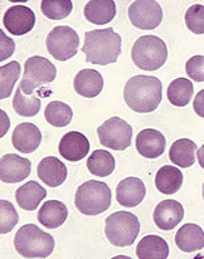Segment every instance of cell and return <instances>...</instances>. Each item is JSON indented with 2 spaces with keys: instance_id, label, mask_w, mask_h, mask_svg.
Returning <instances> with one entry per match:
<instances>
[{
  "instance_id": "obj_1",
  "label": "cell",
  "mask_w": 204,
  "mask_h": 259,
  "mask_svg": "<svg viewBox=\"0 0 204 259\" xmlns=\"http://www.w3.org/2000/svg\"><path fill=\"white\" fill-rule=\"evenodd\" d=\"M124 100L129 108L138 113H150L162 100L161 81L153 76H139L129 79L124 90Z\"/></svg>"
},
{
  "instance_id": "obj_2",
  "label": "cell",
  "mask_w": 204,
  "mask_h": 259,
  "mask_svg": "<svg viewBox=\"0 0 204 259\" xmlns=\"http://www.w3.org/2000/svg\"><path fill=\"white\" fill-rule=\"evenodd\" d=\"M121 37L112 28L96 29L85 33L82 52L86 54V62L92 64L115 63L121 54Z\"/></svg>"
},
{
  "instance_id": "obj_3",
  "label": "cell",
  "mask_w": 204,
  "mask_h": 259,
  "mask_svg": "<svg viewBox=\"0 0 204 259\" xmlns=\"http://www.w3.org/2000/svg\"><path fill=\"white\" fill-rule=\"evenodd\" d=\"M15 250L24 258H47L54 250V239L34 224H25L14 237Z\"/></svg>"
},
{
  "instance_id": "obj_4",
  "label": "cell",
  "mask_w": 204,
  "mask_h": 259,
  "mask_svg": "<svg viewBox=\"0 0 204 259\" xmlns=\"http://www.w3.org/2000/svg\"><path fill=\"white\" fill-rule=\"evenodd\" d=\"M111 199L112 194L107 184L103 181L89 180L77 189L74 205L79 213L94 217L110 208Z\"/></svg>"
},
{
  "instance_id": "obj_5",
  "label": "cell",
  "mask_w": 204,
  "mask_h": 259,
  "mask_svg": "<svg viewBox=\"0 0 204 259\" xmlns=\"http://www.w3.org/2000/svg\"><path fill=\"white\" fill-rule=\"evenodd\" d=\"M131 59L139 69L156 71L168 59L167 44L156 35H144L134 43Z\"/></svg>"
},
{
  "instance_id": "obj_6",
  "label": "cell",
  "mask_w": 204,
  "mask_h": 259,
  "mask_svg": "<svg viewBox=\"0 0 204 259\" xmlns=\"http://www.w3.org/2000/svg\"><path fill=\"white\" fill-rule=\"evenodd\" d=\"M140 233L139 219L129 211H116L106 218L105 234L115 247H130Z\"/></svg>"
},
{
  "instance_id": "obj_7",
  "label": "cell",
  "mask_w": 204,
  "mask_h": 259,
  "mask_svg": "<svg viewBox=\"0 0 204 259\" xmlns=\"http://www.w3.org/2000/svg\"><path fill=\"white\" fill-rule=\"evenodd\" d=\"M57 68L51 61L40 56L30 57L24 63V74L19 87L23 93L32 95L34 90L56 79Z\"/></svg>"
},
{
  "instance_id": "obj_8",
  "label": "cell",
  "mask_w": 204,
  "mask_h": 259,
  "mask_svg": "<svg viewBox=\"0 0 204 259\" xmlns=\"http://www.w3.org/2000/svg\"><path fill=\"white\" fill-rule=\"evenodd\" d=\"M48 53L54 59L64 62L76 56L79 46V37L76 30L67 25H59L52 29L46 40Z\"/></svg>"
},
{
  "instance_id": "obj_9",
  "label": "cell",
  "mask_w": 204,
  "mask_h": 259,
  "mask_svg": "<svg viewBox=\"0 0 204 259\" xmlns=\"http://www.w3.org/2000/svg\"><path fill=\"white\" fill-rule=\"evenodd\" d=\"M97 136L102 146L116 151H124L131 145L133 127L123 118L112 117L97 128Z\"/></svg>"
},
{
  "instance_id": "obj_10",
  "label": "cell",
  "mask_w": 204,
  "mask_h": 259,
  "mask_svg": "<svg viewBox=\"0 0 204 259\" xmlns=\"http://www.w3.org/2000/svg\"><path fill=\"white\" fill-rule=\"evenodd\" d=\"M131 24L141 30H153L162 20V10L155 0H136L129 7Z\"/></svg>"
},
{
  "instance_id": "obj_11",
  "label": "cell",
  "mask_w": 204,
  "mask_h": 259,
  "mask_svg": "<svg viewBox=\"0 0 204 259\" xmlns=\"http://www.w3.org/2000/svg\"><path fill=\"white\" fill-rule=\"evenodd\" d=\"M3 24L10 34L24 35L34 28V12L24 5H14L4 13Z\"/></svg>"
},
{
  "instance_id": "obj_12",
  "label": "cell",
  "mask_w": 204,
  "mask_h": 259,
  "mask_svg": "<svg viewBox=\"0 0 204 259\" xmlns=\"http://www.w3.org/2000/svg\"><path fill=\"white\" fill-rule=\"evenodd\" d=\"M32 162L15 154H7L0 160V180L5 184H15L30 175Z\"/></svg>"
},
{
  "instance_id": "obj_13",
  "label": "cell",
  "mask_w": 204,
  "mask_h": 259,
  "mask_svg": "<svg viewBox=\"0 0 204 259\" xmlns=\"http://www.w3.org/2000/svg\"><path fill=\"white\" fill-rule=\"evenodd\" d=\"M184 218V208L182 204L173 199L162 200L155 206L153 219L155 225L160 230H172L179 224Z\"/></svg>"
},
{
  "instance_id": "obj_14",
  "label": "cell",
  "mask_w": 204,
  "mask_h": 259,
  "mask_svg": "<svg viewBox=\"0 0 204 259\" xmlns=\"http://www.w3.org/2000/svg\"><path fill=\"white\" fill-rule=\"evenodd\" d=\"M58 151L59 155L68 161L76 162L84 160L90 151L89 139L81 132H67L59 141Z\"/></svg>"
},
{
  "instance_id": "obj_15",
  "label": "cell",
  "mask_w": 204,
  "mask_h": 259,
  "mask_svg": "<svg viewBox=\"0 0 204 259\" xmlns=\"http://www.w3.org/2000/svg\"><path fill=\"white\" fill-rule=\"evenodd\" d=\"M135 146L139 154L145 159H157L164 154L167 140L157 130L146 128L138 134Z\"/></svg>"
},
{
  "instance_id": "obj_16",
  "label": "cell",
  "mask_w": 204,
  "mask_h": 259,
  "mask_svg": "<svg viewBox=\"0 0 204 259\" xmlns=\"http://www.w3.org/2000/svg\"><path fill=\"white\" fill-rule=\"evenodd\" d=\"M146 188L143 180L138 178H126L116 188V200L125 208H135L143 203Z\"/></svg>"
},
{
  "instance_id": "obj_17",
  "label": "cell",
  "mask_w": 204,
  "mask_h": 259,
  "mask_svg": "<svg viewBox=\"0 0 204 259\" xmlns=\"http://www.w3.org/2000/svg\"><path fill=\"white\" fill-rule=\"evenodd\" d=\"M12 142L14 149L19 152L32 154L39 147L40 142H42V134L34 123H20L14 128Z\"/></svg>"
},
{
  "instance_id": "obj_18",
  "label": "cell",
  "mask_w": 204,
  "mask_h": 259,
  "mask_svg": "<svg viewBox=\"0 0 204 259\" xmlns=\"http://www.w3.org/2000/svg\"><path fill=\"white\" fill-rule=\"evenodd\" d=\"M37 175L50 188L62 185L67 179V167L54 156L45 157L37 166Z\"/></svg>"
},
{
  "instance_id": "obj_19",
  "label": "cell",
  "mask_w": 204,
  "mask_h": 259,
  "mask_svg": "<svg viewBox=\"0 0 204 259\" xmlns=\"http://www.w3.org/2000/svg\"><path fill=\"white\" fill-rule=\"evenodd\" d=\"M73 87L77 95L85 98H94L102 92L103 78L96 69H81L74 77Z\"/></svg>"
},
{
  "instance_id": "obj_20",
  "label": "cell",
  "mask_w": 204,
  "mask_h": 259,
  "mask_svg": "<svg viewBox=\"0 0 204 259\" xmlns=\"http://www.w3.org/2000/svg\"><path fill=\"white\" fill-rule=\"evenodd\" d=\"M175 244L182 252L193 253L204 248V232L193 223L183 225L175 234Z\"/></svg>"
},
{
  "instance_id": "obj_21",
  "label": "cell",
  "mask_w": 204,
  "mask_h": 259,
  "mask_svg": "<svg viewBox=\"0 0 204 259\" xmlns=\"http://www.w3.org/2000/svg\"><path fill=\"white\" fill-rule=\"evenodd\" d=\"M47 196V191L37 181H28L15 191V200L18 205L27 211L35 210L42 200Z\"/></svg>"
},
{
  "instance_id": "obj_22",
  "label": "cell",
  "mask_w": 204,
  "mask_h": 259,
  "mask_svg": "<svg viewBox=\"0 0 204 259\" xmlns=\"http://www.w3.org/2000/svg\"><path fill=\"white\" fill-rule=\"evenodd\" d=\"M37 218L43 227L56 229L64 224L68 218V209L62 201L48 200L39 209Z\"/></svg>"
},
{
  "instance_id": "obj_23",
  "label": "cell",
  "mask_w": 204,
  "mask_h": 259,
  "mask_svg": "<svg viewBox=\"0 0 204 259\" xmlns=\"http://www.w3.org/2000/svg\"><path fill=\"white\" fill-rule=\"evenodd\" d=\"M84 14L92 24H107L115 18L116 4L113 0H90L85 7Z\"/></svg>"
},
{
  "instance_id": "obj_24",
  "label": "cell",
  "mask_w": 204,
  "mask_h": 259,
  "mask_svg": "<svg viewBox=\"0 0 204 259\" xmlns=\"http://www.w3.org/2000/svg\"><path fill=\"white\" fill-rule=\"evenodd\" d=\"M183 174L178 167L165 165L157 170L155 175V186L157 190L165 195H172L180 190L183 185Z\"/></svg>"
},
{
  "instance_id": "obj_25",
  "label": "cell",
  "mask_w": 204,
  "mask_h": 259,
  "mask_svg": "<svg viewBox=\"0 0 204 259\" xmlns=\"http://www.w3.org/2000/svg\"><path fill=\"white\" fill-rule=\"evenodd\" d=\"M197 144L189 139L177 140L169 150V160L177 166L187 169L194 165Z\"/></svg>"
},
{
  "instance_id": "obj_26",
  "label": "cell",
  "mask_w": 204,
  "mask_h": 259,
  "mask_svg": "<svg viewBox=\"0 0 204 259\" xmlns=\"http://www.w3.org/2000/svg\"><path fill=\"white\" fill-rule=\"evenodd\" d=\"M139 259H167L169 257V245L157 235H146L136 247Z\"/></svg>"
},
{
  "instance_id": "obj_27",
  "label": "cell",
  "mask_w": 204,
  "mask_h": 259,
  "mask_svg": "<svg viewBox=\"0 0 204 259\" xmlns=\"http://www.w3.org/2000/svg\"><path fill=\"white\" fill-rule=\"evenodd\" d=\"M193 95H194L193 83L189 79H185L183 77L174 79L167 90L168 100L173 106H177V107L187 106L192 101Z\"/></svg>"
},
{
  "instance_id": "obj_28",
  "label": "cell",
  "mask_w": 204,
  "mask_h": 259,
  "mask_svg": "<svg viewBox=\"0 0 204 259\" xmlns=\"http://www.w3.org/2000/svg\"><path fill=\"white\" fill-rule=\"evenodd\" d=\"M116 162L107 150H95L87 159V169L95 176L105 178L115 170Z\"/></svg>"
},
{
  "instance_id": "obj_29",
  "label": "cell",
  "mask_w": 204,
  "mask_h": 259,
  "mask_svg": "<svg viewBox=\"0 0 204 259\" xmlns=\"http://www.w3.org/2000/svg\"><path fill=\"white\" fill-rule=\"evenodd\" d=\"M73 117L71 107L61 101H52L45 110V118L54 127H66Z\"/></svg>"
},
{
  "instance_id": "obj_30",
  "label": "cell",
  "mask_w": 204,
  "mask_h": 259,
  "mask_svg": "<svg viewBox=\"0 0 204 259\" xmlns=\"http://www.w3.org/2000/svg\"><path fill=\"white\" fill-rule=\"evenodd\" d=\"M40 106H42V102L39 98L35 96L28 97L25 93H23L22 88H17V92L13 98V108L18 115L23 117H33L39 112Z\"/></svg>"
},
{
  "instance_id": "obj_31",
  "label": "cell",
  "mask_w": 204,
  "mask_h": 259,
  "mask_svg": "<svg viewBox=\"0 0 204 259\" xmlns=\"http://www.w3.org/2000/svg\"><path fill=\"white\" fill-rule=\"evenodd\" d=\"M20 71H22V67L15 61L0 67V97L2 100L12 95L14 84L19 79Z\"/></svg>"
},
{
  "instance_id": "obj_32",
  "label": "cell",
  "mask_w": 204,
  "mask_h": 259,
  "mask_svg": "<svg viewBox=\"0 0 204 259\" xmlns=\"http://www.w3.org/2000/svg\"><path fill=\"white\" fill-rule=\"evenodd\" d=\"M71 0H43L40 3V10L51 20H62L68 17L72 12Z\"/></svg>"
},
{
  "instance_id": "obj_33",
  "label": "cell",
  "mask_w": 204,
  "mask_h": 259,
  "mask_svg": "<svg viewBox=\"0 0 204 259\" xmlns=\"http://www.w3.org/2000/svg\"><path fill=\"white\" fill-rule=\"evenodd\" d=\"M19 222V215L15 210L14 205L8 200H0V233L7 234Z\"/></svg>"
},
{
  "instance_id": "obj_34",
  "label": "cell",
  "mask_w": 204,
  "mask_h": 259,
  "mask_svg": "<svg viewBox=\"0 0 204 259\" xmlns=\"http://www.w3.org/2000/svg\"><path fill=\"white\" fill-rule=\"evenodd\" d=\"M185 25L194 34H204V7L194 4L185 12Z\"/></svg>"
},
{
  "instance_id": "obj_35",
  "label": "cell",
  "mask_w": 204,
  "mask_h": 259,
  "mask_svg": "<svg viewBox=\"0 0 204 259\" xmlns=\"http://www.w3.org/2000/svg\"><path fill=\"white\" fill-rule=\"evenodd\" d=\"M188 77L194 82H204V57L194 56L185 64Z\"/></svg>"
},
{
  "instance_id": "obj_36",
  "label": "cell",
  "mask_w": 204,
  "mask_h": 259,
  "mask_svg": "<svg viewBox=\"0 0 204 259\" xmlns=\"http://www.w3.org/2000/svg\"><path fill=\"white\" fill-rule=\"evenodd\" d=\"M0 38H2V54H0V61L8 59L15 51V44L12 39L7 37L3 32H0Z\"/></svg>"
},
{
  "instance_id": "obj_37",
  "label": "cell",
  "mask_w": 204,
  "mask_h": 259,
  "mask_svg": "<svg viewBox=\"0 0 204 259\" xmlns=\"http://www.w3.org/2000/svg\"><path fill=\"white\" fill-rule=\"evenodd\" d=\"M193 108L199 117L204 118V90L199 91L193 100Z\"/></svg>"
},
{
  "instance_id": "obj_38",
  "label": "cell",
  "mask_w": 204,
  "mask_h": 259,
  "mask_svg": "<svg viewBox=\"0 0 204 259\" xmlns=\"http://www.w3.org/2000/svg\"><path fill=\"white\" fill-rule=\"evenodd\" d=\"M197 156H198V162H199L200 167L204 169V145L200 149L197 150Z\"/></svg>"
},
{
  "instance_id": "obj_39",
  "label": "cell",
  "mask_w": 204,
  "mask_h": 259,
  "mask_svg": "<svg viewBox=\"0 0 204 259\" xmlns=\"http://www.w3.org/2000/svg\"><path fill=\"white\" fill-rule=\"evenodd\" d=\"M202 195H203V200H204V183H203V189H202Z\"/></svg>"
}]
</instances>
